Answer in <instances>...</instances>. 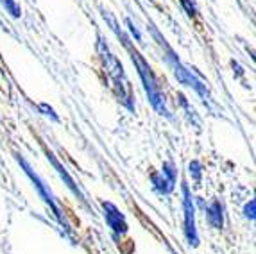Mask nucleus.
I'll return each mask as SVG.
<instances>
[{
    "label": "nucleus",
    "instance_id": "6e6552de",
    "mask_svg": "<svg viewBox=\"0 0 256 254\" xmlns=\"http://www.w3.org/2000/svg\"><path fill=\"white\" fill-rule=\"evenodd\" d=\"M45 156H47V160L50 161V165L56 168V172H58V174H60V178L64 181V184H66V188H68V190L72 192L74 195H76L77 199L81 200V202L84 204V206L88 208V210H90V206H88V202H86V197H84V194H82V192H81V188H79V186H77V184H76V181H74V178L68 174V170H66L63 165H61V163H60V160H58V158H56L54 154H52L50 150H48V148H47V150H45Z\"/></svg>",
    "mask_w": 256,
    "mask_h": 254
},
{
    "label": "nucleus",
    "instance_id": "ddd939ff",
    "mask_svg": "<svg viewBox=\"0 0 256 254\" xmlns=\"http://www.w3.org/2000/svg\"><path fill=\"white\" fill-rule=\"evenodd\" d=\"M188 168H190V176L194 178V181L199 184V182H201V163H199V161H192V163L188 165Z\"/></svg>",
    "mask_w": 256,
    "mask_h": 254
},
{
    "label": "nucleus",
    "instance_id": "9d476101",
    "mask_svg": "<svg viewBox=\"0 0 256 254\" xmlns=\"http://www.w3.org/2000/svg\"><path fill=\"white\" fill-rule=\"evenodd\" d=\"M0 2H2L4 9L13 18H20L22 16V9H20V6H18L16 2H14V0H0Z\"/></svg>",
    "mask_w": 256,
    "mask_h": 254
},
{
    "label": "nucleus",
    "instance_id": "39448f33",
    "mask_svg": "<svg viewBox=\"0 0 256 254\" xmlns=\"http://www.w3.org/2000/svg\"><path fill=\"white\" fill-rule=\"evenodd\" d=\"M181 192H183V218H184V238H186L188 246L197 247L199 246V233H197V224H196V204H194V197L188 182L183 181L181 184Z\"/></svg>",
    "mask_w": 256,
    "mask_h": 254
},
{
    "label": "nucleus",
    "instance_id": "0eeeda50",
    "mask_svg": "<svg viewBox=\"0 0 256 254\" xmlns=\"http://www.w3.org/2000/svg\"><path fill=\"white\" fill-rule=\"evenodd\" d=\"M102 212H104V220H106L108 228L113 231V234L115 236H124L129 231V226L124 213L120 212L113 202H110V200H104L102 202Z\"/></svg>",
    "mask_w": 256,
    "mask_h": 254
},
{
    "label": "nucleus",
    "instance_id": "1a4fd4ad",
    "mask_svg": "<svg viewBox=\"0 0 256 254\" xmlns=\"http://www.w3.org/2000/svg\"><path fill=\"white\" fill-rule=\"evenodd\" d=\"M206 218H208V224L214 229L224 228V208H222L220 200H214L212 204L206 206Z\"/></svg>",
    "mask_w": 256,
    "mask_h": 254
},
{
    "label": "nucleus",
    "instance_id": "20e7f679",
    "mask_svg": "<svg viewBox=\"0 0 256 254\" xmlns=\"http://www.w3.org/2000/svg\"><path fill=\"white\" fill-rule=\"evenodd\" d=\"M14 160H16V163L20 165V168L27 174V178L30 179V182L34 184V188L38 190L40 197H42L43 202L48 206V210L52 212V215H54V218L58 220V224L61 226V229H63L68 236H72V228H70V224L66 222V218H64L63 212H61V208L58 206V202H56V197H54V194L50 192V188H48V184H45V181H43V179L36 174L34 170H32V166L29 165V161L22 156L20 152H14Z\"/></svg>",
    "mask_w": 256,
    "mask_h": 254
},
{
    "label": "nucleus",
    "instance_id": "7ed1b4c3",
    "mask_svg": "<svg viewBox=\"0 0 256 254\" xmlns=\"http://www.w3.org/2000/svg\"><path fill=\"white\" fill-rule=\"evenodd\" d=\"M150 30H152L154 40L158 42V45L162 47V50L165 52V60H166V63H168V66L172 68L176 79L180 80L183 86H186V88H192L194 92H196V94L199 95L206 104H208V102L212 100V97H210V90H208V86L199 79V74L194 72V70H190V68L184 66V64L181 63V60L176 56V52L172 50V47L166 43V40L160 34V30L156 29V27L150 26Z\"/></svg>",
    "mask_w": 256,
    "mask_h": 254
},
{
    "label": "nucleus",
    "instance_id": "f257e3e1",
    "mask_svg": "<svg viewBox=\"0 0 256 254\" xmlns=\"http://www.w3.org/2000/svg\"><path fill=\"white\" fill-rule=\"evenodd\" d=\"M102 18L108 22V26L111 27V30L116 34V38L122 42V45L126 47V50L129 52V58H131L134 68L138 70V76H140V79H142V84H144V90H146L147 98H149L150 106L154 108V111H156L158 114H162V116H166V118H172L170 111H168V108H166L165 95H163V92H162V86H160L158 79H156V76H154V72H152V68H150L149 61H147L146 58L142 56V52L138 50L134 45H132L131 38H129L124 30L120 29L116 18L113 16L110 11H104V9H102Z\"/></svg>",
    "mask_w": 256,
    "mask_h": 254
},
{
    "label": "nucleus",
    "instance_id": "f03ea898",
    "mask_svg": "<svg viewBox=\"0 0 256 254\" xmlns=\"http://www.w3.org/2000/svg\"><path fill=\"white\" fill-rule=\"evenodd\" d=\"M97 54L102 61V66L106 70L108 77H110L111 86H113V92H115L118 102L128 108L131 113H134V95H132V88L129 84L128 76H126V70L118 58L111 52L110 45L102 36L97 38Z\"/></svg>",
    "mask_w": 256,
    "mask_h": 254
},
{
    "label": "nucleus",
    "instance_id": "2eb2a0df",
    "mask_svg": "<svg viewBox=\"0 0 256 254\" xmlns=\"http://www.w3.org/2000/svg\"><path fill=\"white\" fill-rule=\"evenodd\" d=\"M126 24H128V27H129V32H131V38H134L136 42H142V32L138 30V27L132 24V20L131 18H126Z\"/></svg>",
    "mask_w": 256,
    "mask_h": 254
},
{
    "label": "nucleus",
    "instance_id": "423d86ee",
    "mask_svg": "<svg viewBox=\"0 0 256 254\" xmlns=\"http://www.w3.org/2000/svg\"><path fill=\"white\" fill-rule=\"evenodd\" d=\"M176 179H178V170H176L172 161H165V163H163L162 172H154V174H150L152 188H154V192L160 195L172 194L176 188Z\"/></svg>",
    "mask_w": 256,
    "mask_h": 254
},
{
    "label": "nucleus",
    "instance_id": "f8f14e48",
    "mask_svg": "<svg viewBox=\"0 0 256 254\" xmlns=\"http://www.w3.org/2000/svg\"><path fill=\"white\" fill-rule=\"evenodd\" d=\"M244 216L246 218H249V220H254V216H256V200L251 199L249 202H246V206H244Z\"/></svg>",
    "mask_w": 256,
    "mask_h": 254
},
{
    "label": "nucleus",
    "instance_id": "9b49d317",
    "mask_svg": "<svg viewBox=\"0 0 256 254\" xmlns=\"http://www.w3.org/2000/svg\"><path fill=\"white\" fill-rule=\"evenodd\" d=\"M181 2V8L184 9V13L188 14L190 18H196L197 16V4L196 0H180Z\"/></svg>",
    "mask_w": 256,
    "mask_h": 254
},
{
    "label": "nucleus",
    "instance_id": "4468645a",
    "mask_svg": "<svg viewBox=\"0 0 256 254\" xmlns=\"http://www.w3.org/2000/svg\"><path fill=\"white\" fill-rule=\"evenodd\" d=\"M38 110L42 111L45 116H48L50 120H54V122H60V116L56 114V111H54V108H52V106H48V104H45V102H43V104H40V106H38Z\"/></svg>",
    "mask_w": 256,
    "mask_h": 254
}]
</instances>
